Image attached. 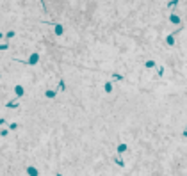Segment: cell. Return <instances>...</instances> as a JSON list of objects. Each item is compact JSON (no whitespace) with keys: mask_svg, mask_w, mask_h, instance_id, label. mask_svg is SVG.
<instances>
[{"mask_svg":"<svg viewBox=\"0 0 187 176\" xmlns=\"http://www.w3.org/2000/svg\"><path fill=\"white\" fill-rule=\"evenodd\" d=\"M144 66H146L148 70H151V68H155V61H151V59H150V61H146V62H144Z\"/></svg>","mask_w":187,"mask_h":176,"instance_id":"10","label":"cell"},{"mask_svg":"<svg viewBox=\"0 0 187 176\" xmlns=\"http://www.w3.org/2000/svg\"><path fill=\"white\" fill-rule=\"evenodd\" d=\"M114 162H116V164H118L119 167H123V166H125V162H123V158H119V157H116V158H114Z\"/></svg>","mask_w":187,"mask_h":176,"instance_id":"13","label":"cell"},{"mask_svg":"<svg viewBox=\"0 0 187 176\" xmlns=\"http://www.w3.org/2000/svg\"><path fill=\"white\" fill-rule=\"evenodd\" d=\"M184 137H187V130H185V132H184Z\"/></svg>","mask_w":187,"mask_h":176,"instance_id":"21","label":"cell"},{"mask_svg":"<svg viewBox=\"0 0 187 176\" xmlns=\"http://www.w3.org/2000/svg\"><path fill=\"white\" fill-rule=\"evenodd\" d=\"M7 48H9L7 43H2V45H0V50H7Z\"/></svg>","mask_w":187,"mask_h":176,"instance_id":"18","label":"cell"},{"mask_svg":"<svg viewBox=\"0 0 187 176\" xmlns=\"http://www.w3.org/2000/svg\"><path fill=\"white\" fill-rule=\"evenodd\" d=\"M18 105H20V102H9L7 103V108H16Z\"/></svg>","mask_w":187,"mask_h":176,"instance_id":"12","label":"cell"},{"mask_svg":"<svg viewBox=\"0 0 187 176\" xmlns=\"http://www.w3.org/2000/svg\"><path fill=\"white\" fill-rule=\"evenodd\" d=\"M37 61H39V55H37V53H32V55H30V59L27 61V64H30V66H34V64H36Z\"/></svg>","mask_w":187,"mask_h":176,"instance_id":"3","label":"cell"},{"mask_svg":"<svg viewBox=\"0 0 187 176\" xmlns=\"http://www.w3.org/2000/svg\"><path fill=\"white\" fill-rule=\"evenodd\" d=\"M55 34L63 36V34H64V27H63V25H55Z\"/></svg>","mask_w":187,"mask_h":176,"instance_id":"7","label":"cell"},{"mask_svg":"<svg viewBox=\"0 0 187 176\" xmlns=\"http://www.w3.org/2000/svg\"><path fill=\"white\" fill-rule=\"evenodd\" d=\"M64 87H66V84H64V80H61L59 82V91H64Z\"/></svg>","mask_w":187,"mask_h":176,"instance_id":"16","label":"cell"},{"mask_svg":"<svg viewBox=\"0 0 187 176\" xmlns=\"http://www.w3.org/2000/svg\"><path fill=\"white\" fill-rule=\"evenodd\" d=\"M157 73H159V76H164V66H159L157 68Z\"/></svg>","mask_w":187,"mask_h":176,"instance_id":"15","label":"cell"},{"mask_svg":"<svg viewBox=\"0 0 187 176\" xmlns=\"http://www.w3.org/2000/svg\"><path fill=\"white\" fill-rule=\"evenodd\" d=\"M112 80H116V82H121V80H123V75H119V73H112Z\"/></svg>","mask_w":187,"mask_h":176,"instance_id":"8","label":"cell"},{"mask_svg":"<svg viewBox=\"0 0 187 176\" xmlns=\"http://www.w3.org/2000/svg\"><path fill=\"white\" fill-rule=\"evenodd\" d=\"M13 36H14V32H13V30H9V32H7V34H5V37H7V39H11V37H13Z\"/></svg>","mask_w":187,"mask_h":176,"instance_id":"19","label":"cell"},{"mask_svg":"<svg viewBox=\"0 0 187 176\" xmlns=\"http://www.w3.org/2000/svg\"><path fill=\"white\" fill-rule=\"evenodd\" d=\"M178 2L180 0H171V2H168V7H175V5H178Z\"/></svg>","mask_w":187,"mask_h":176,"instance_id":"14","label":"cell"},{"mask_svg":"<svg viewBox=\"0 0 187 176\" xmlns=\"http://www.w3.org/2000/svg\"><path fill=\"white\" fill-rule=\"evenodd\" d=\"M16 128H18L16 123H11V125H9V130H16Z\"/></svg>","mask_w":187,"mask_h":176,"instance_id":"17","label":"cell"},{"mask_svg":"<svg viewBox=\"0 0 187 176\" xmlns=\"http://www.w3.org/2000/svg\"><path fill=\"white\" fill-rule=\"evenodd\" d=\"M43 2H45V0H43Z\"/></svg>","mask_w":187,"mask_h":176,"instance_id":"22","label":"cell"},{"mask_svg":"<svg viewBox=\"0 0 187 176\" xmlns=\"http://www.w3.org/2000/svg\"><path fill=\"white\" fill-rule=\"evenodd\" d=\"M169 21H171L173 25H180V23H182V20H180L178 14H171V16H169Z\"/></svg>","mask_w":187,"mask_h":176,"instance_id":"1","label":"cell"},{"mask_svg":"<svg viewBox=\"0 0 187 176\" xmlns=\"http://www.w3.org/2000/svg\"><path fill=\"white\" fill-rule=\"evenodd\" d=\"M166 45H168V46H173V45H175V34H169L166 37Z\"/></svg>","mask_w":187,"mask_h":176,"instance_id":"4","label":"cell"},{"mask_svg":"<svg viewBox=\"0 0 187 176\" xmlns=\"http://www.w3.org/2000/svg\"><path fill=\"white\" fill-rule=\"evenodd\" d=\"M103 89H105V93H111V91H112V82H105Z\"/></svg>","mask_w":187,"mask_h":176,"instance_id":"11","label":"cell"},{"mask_svg":"<svg viewBox=\"0 0 187 176\" xmlns=\"http://www.w3.org/2000/svg\"><path fill=\"white\" fill-rule=\"evenodd\" d=\"M27 173H29L30 176H37L39 174V171H37L36 167H27Z\"/></svg>","mask_w":187,"mask_h":176,"instance_id":"6","label":"cell"},{"mask_svg":"<svg viewBox=\"0 0 187 176\" xmlns=\"http://www.w3.org/2000/svg\"><path fill=\"white\" fill-rule=\"evenodd\" d=\"M4 123H5V119H0V126H2V125H4Z\"/></svg>","mask_w":187,"mask_h":176,"instance_id":"20","label":"cell"},{"mask_svg":"<svg viewBox=\"0 0 187 176\" xmlns=\"http://www.w3.org/2000/svg\"><path fill=\"white\" fill-rule=\"evenodd\" d=\"M45 96H46V98H55V91L48 89V91H45Z\"/></svg>","mask_w":187,"mask_h":176,"instance_id":"9","label":"cell"},{"mask_svg":"<svg viewBox=\"0 0 187 176\" xmlns=\"http://www.w3.org/2000/svg\"><path fill=\"white\" fill-rule=\"evenodd\" d=\"M14 94H16L18 98H22V96L25 94V89H23L22 85H14Z\"/></svg>","mask_w":187,"mask_h":176,"instance_id":"2","label":"cell"},{"mask_svg":"<svg viewBox=\"0 0 187 176\" xmlns=\"http://www.w3.org/2000/svg\"><path fill=\"white\" fill-rule=\"evenodd\" d=\"M116 149H118V153L121 155V153H125V151H127V144H123V142H121V144H118V148H116Z\"/></svg>","mask_w":187,"mask_h":176,"instance_id":"5","label":"cell"}]
</instances>
